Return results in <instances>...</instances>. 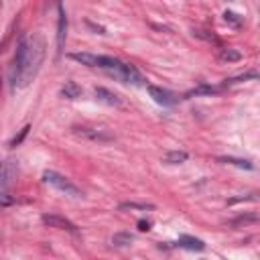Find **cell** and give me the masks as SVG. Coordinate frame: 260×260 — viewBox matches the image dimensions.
<instances>
[{"instance_id": "cell-8", "label": "cell", "mask_w": 260, "mask_h": 260, "mask_svg": "<svg viewBox=\"0 0 260 260\" xmlns=\"http://www.w3.org/2000/svg\"><path fill=\"white\" fill-rule=\"evenodd\" d=\"M175 246L185 248V250H193V252L205 250V242L199 240V238H193V236H179V240L175 242Z\"/></svg>"}, {"instance_id": "cell-7", "label": "cell", "mask_w": 260, "mask_h": 260, "mask_svg": "<svg viewBox=\"0 0 260 260\" xmlns=\"http://www.w3.org/2000/svg\"><path fill=\"white\" fill-rule=\"evenodd\" d=\"M12 179H16V160L8 158L2 165V193H8V185Z\"/></svg>"}, {"instance_id": "cell-3", "label": "cell", "mask_w": 260, "mask_h": 260, "mask_svg": "<svg viewBox=\"0 0 260 260\" xmlns=\"http://www.w3.org/2000/svg\"><path fill=\"white\" fill-rule=\"evenodd\" d=\"M43 181H45L47 185L55 187L57 191L65 193V195H71V197H81V195H83L77 185H73L67 177H63V175H59V173H55V171H45V173H43Z\"/></svg>"}, {"instance_id": "cell-20", "label": "cell", "mask_w": 260, "mask_h": 260, "mask_svg": "<svg viewBox=\"0 0 260 260\" xmlns=\"http://www.w3.org/2000/svg\"><path fill=\"white\" fill-rule=\"evenodd\" d=\"M118 207L120 209H152L154 205L152 203H134V201H130V203H120Z\"/></svg>"}, {"instance_id": "cell-16", "label": "cell", "mask_w": 260, "mask_h": 260, "mask_svg": "<svg viewBox=\"0 0 260 260\" xmlns=\"http://www.w3.org/2000/svg\"><path fill=\"white\" fill-rule=\"evenodd\" d=\"M217 57H219V61H223V63H234V61H240V59H242V53L236 51V49H221Z\"/></svg>"}, {"instance_id": "cell-23", "label": "cell", "mask_w": 260, "mask_h": 260, "mask_svg": "<svg viewBox=\"0 0 260 260\" xmlns=\"http://www.w3.org/2000/svg\"><path fill=\"white\" fill-rule=\"evenodd\" d=\"M223 18H225V20H230V22H234L236 26L242 22V18H240L236 12H230V10H225V12H223Z\"/></svg>"}, {"instance_id": "cell-17", "label": "cell", "mask_w": 260, "mask_h": 260, "mask_svg": "<svg viewBox=\"0 0 260 260\" xmlns=\"http://www.w3.org/2000/svg\"><path fill=\"white\" fill-rule=\"evenodd\" d=\"M132 234H126V232H118V234H114V238H112V244L114 246H130L132 244Z\"/></svg>"}, {"instance_id": "cell-6", "label": "cell", "mask_w": 260, "mask_h": 260, "mask_svg": "<svg viewBox=\"0 0 260 260\" xmlns=\"http://www.w3.org/2000/svg\"><path fill=\"white\" fill-rule=\"evenodd\" d=\"M146 89H148L150 98L160 106H173V104L179 102V95L169 91V89H162V87H156V85H146Z\"/></svg>"}, {"instance_id": "cell-24", "label": "cell", "mask_w": 260, "mask_h": 260, "mask_svg": "<svg viewBox=\"0 0 260 260\" xmlns=\"http://www.w3.org/2000/svg\"><path fill=\"white\" fill-rule=\"evenodd\" d=\"M138 230H140V232H148V230H150V223L144 221V219H140V221H138Z\"/></svg>"}, {"instance_id": "cell-15", "label": "cell", "mask_w": 260, "mask_h": 260, "mask_svg": "<svg viewBox=\"0 0 260 260\" xmlns=\"http://www.w3.org/2000/svg\"><path fill=\"white\" fill-rule=\"evenodd\" d=\"M187 152L185 150H171V152H167L165 154V162H169V165H181V162H185L187 160Z\"/></svg>"}, {"instance_id": "cell-1", "label": "cell", "mask_w": 260, "mask_h": 260, "mask_svg": "<svg viewBox=\"0 0 260 260\" xmlns=\"http://www.w3.org/2000/svg\"><path fill=\"white\" fill-rule=\"evenodd\" d=\"M47 55V43L41 32L26 35L18 41L12 63L8 67V85L10 91H16L18 87H26L39 73L43 61Z\"/></svg>"}, {"instance_id": "cell-14", "label": "cell", "mask_w": 260, "mask_h": 260, "mask_svg": "<svg viewBox=\"0 0 260 260\" xmlns=\"http://www.w3.org/2000/svg\"><path fill=\"white\" fill-rule=\"evenodd\" d=\"M61 95L63 98H67V100H75V98H79L81 95V87L75 83V81H65V85L61 87Z\"/></svg>"}, {"instance_id": "cell-2", "label": "cell", "mask_w": 260, "mask_h": 260, "mask_svg": "<svg viewBox=\"0 0 260 260\" xmlns=\"http://www.w3.org/2000/svg\"><path fill=\"white\" fill-rule=\"evenodd\" d=\"M73 61L81 63V65H87V67H100V69H106L108 73L114 71L122 61L116 59V57H110V55H93V53H71L69 55Z\"/></svg>"}, {"instance_id": "cell-22", "label": "cell", "mask_w": 260, "mask_h": 260, "mask_svg": "<svg viewBox=\"0 0 260 260\" xmlns=\"http://www.w3.org/2000/svg\"><path fill=\"white\" fill-rule=\"evenodd\" d=\"M215 91H217V89H215V87H211V85H199L197 89L189 91V93H187V98H189V95H197V93H215Z\"/></svg>"}, {"instance_id": "cell-9", "label": "cell", "mask_w": 260, "mask_h": 260, "mask_svg": "<svg viewBox=\"0 0 260 260\" xmlns=\"http://www.w3.org/2000/svg\"><path fill=\"white\" fill-rule=\"evenodd\" d=\"M93 95H95L98 102H102V104H106V106H120V104H122V100H120L114 91H110V89H106V87H95V89H93Z\"/></svg>"}, {"instance_id": "cell-11", "label": "cell", "mask_w": 260, "mask_h": 260, "mask_svg": "<svg viewBox=\"0 0 260 260\" xmlns=\"http://www.w3.org/2000/svg\"><path fill=\"white\" fill-rule=\"evenodd\" d=\"M65 37H67V14L63 10V6L59 4V22H57V47H59V51H63Z\"/></svg>"}, {"instance_id": "cell-12", "label": "cell", "mask_w": 260, "mask_h": 260, "mask_svg": "<svg viewBox=\"0 0 260 260\" xmlns=\"http://www.w3.org/2000/svg\"><path fill=\"white\" fill-rule=\"evenodd\" d=\"M258 221H260V215H256V213H240L238 217L230 219V225H232V228H242V225L258 223Z\"/></svg>"}, {"instance_id": "cell-21", "label": "cell", "mask_w": 260, "mask_h": 260, "mask_svg": "<svg viewBox=\"0 0 260 260\" xmlns=\"http://www.w3.org/2000/svg\"><path fill=\"white\" fill-rule=\"evenodd\" d=\"M28 130H30V126H24V128H22V130L12 138V140H10V144H8V146H12V148H14V146H18V144L24 140V136L28 134Z\"/></svg>"}, {"instance_id": "cell-4", "label": "cell", "mask_w": 260, "mask_h": 260, "mask_svg": "<svg viewBox=\"0 0 260 260\" xmlns=\"http://www.w3.org/2000/svg\"><path fill=\"white\" fill-rule=\"evenodd\" d=\"M110 75H114L116 79H120L122 83H132V85H144V77L140 75V71L130 65V63H120L114 71H110Z\"/></svg>"}, {"instance_id": "cell-19", "label": "cell", "mask_w": 260, "mask_h": 260, "mask_svg": "<svg viewBox=\"0 0 260 260\" xmlns=\"http://www.w3.org/2000/svg\"><path fill=\"white\" fill-rule=\"evenodd\" d=\"M193 37H199V39H203V41H209V43L219 45V39H217L215 35H209L207 30H199V28H195V30H193Z\"/></svg>"}, {"instance_id": "cell-18", "label": "cell", "mask_w": 260, "mask_h": 260, "mask_svg": "<svg viewBox=\"0 0 260 260\" xmlns=\"http://www.w3.org/2000/svg\"><path fill=\"white\" fill-rule=\"evenodd\" d=\"M256 77H260V73L250 71V73H244V75H238V77H230V79H225V81H223V85H234V83L248 81V79H256Z\"/></svg>"}, {"instance_id": "cell-5", "label": "cell", "mask_w": 260, "mask_h": 260, "mask_svg": "<svg viewBox=\"0 0 260 260\" xmlns=\"http://www.w3.org/2000/svg\"><path fill=\"white\" fill-rule=\"evenodd\" d=\"M41 221L49 228H57V230H65V232H77V225L73 221H69L67 217L57 215V213H43Z\"/></svg>"}, {"instance_id": "cell-13", "label": "cell", "mask_w": 260, "mask_h": 260, "mask_svg": "<svg viewBox=\"0 0 260 260\" xmlns=\"http://www.w3.org/2000/svg\"><path fill=\"white\" fill-rule=\"evenodd\" d=\"M217 162H221V165H234V167H238V169H254V165L250 162V160H246V158H236V156H217L215 158Z\"/></svg>"}, {"instance_id": "cell-10", "label": "cell", "mask_w": 260, "mask_h": 260, "mask_svg": "<svg viewBox=\"0 0 260 260\" xmlns=\"http://www.w3.org/2000/svg\"><path fill=\"white\" fill-rule=\"evenodd\" d=\"M75 134L89 138V140H114V136L106 130H98V128H75Z\"/></svg>"}]
</instances>
